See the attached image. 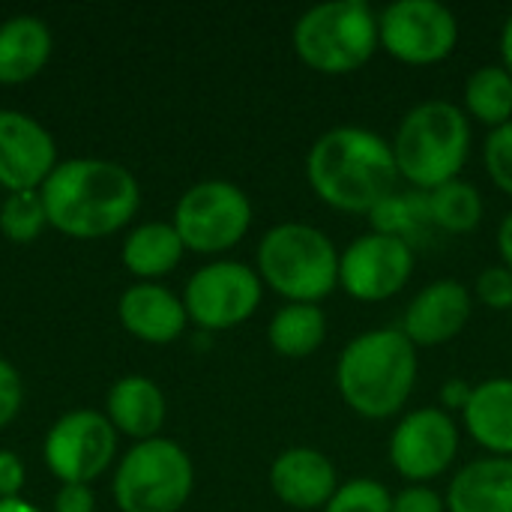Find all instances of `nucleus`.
<instances>
[{
  "mask_svg": "<svg viewBox=\"0 0 512 512\" xmlns=\"http://www.w3.org/2000/svg\"><path fill=\"white\" fill-rule=\"evenodd\" d=\"M339 249L315 225L282 222L258 243V276L288 303H318L339 288Z\"/></svg>",
  "mask_w": 512,
  "mask_h": 512,
  "instance_id": "obj_5",
  "label": "nucleus"
},
{
  "mask_svg": "<svg viewBox=\"0 0 512 512\" xmlns=\"http://www.w3.org/2000/svg\"><path fill=\"white\" fill-rule=\"evenodd\" d=\"M393 512H447V498L423 483H408L393 495Z\"/></svg>",
  "mask_w": 512,
  "mask_h": 512,
  "instance_id": "obj_31",
  "label": "nucleus"
},
{
  "mask_svg": "<svg viewBox=\"0 0 512 512\" xmlns=\"http://www.w3.org/2000/svg\"><path fill=\"white\" fill-rule=\"evenodd\" d=\"M171 225L189 252L219 255L249 234L252 201L231 180H201L180 195Z\"/></svg>",
  "mask_w": 512,
  "mask_h": 512,
  "instance_id": "obj_8",
  "label": "nucleus"
},
{
  "mask_svg": "<svg viewBox=\"0 0 512 512\" xmlns=\"http://www.w3.org/2000/svg\"><path fill=\"white\" fill-rule=\"evenodd\" d=\"M378 39L405 66H435L459 45V18L438 0H396L378 12Z\"/></svg>",
  "mask_w": 512,
  "mask_h": 512,
  "instance_id": "obj_9",
  "label": "nucleus"
},
{
  "mask_svg": "<svg viewBox=\"0 0 512 512\" xmlns=\"http://www.w3.org/2000/svg\"><path fill=\"white\" fill-rule=\"evenodd\" d=\"M324 512H393V492L369 477L339 483Z\"/></svg>",
  "mask_w": 512,
  "mask_h": 512,
  "instance_id": "obj_28",
  "label": "nucleus"
},
{
  "mask_svg": "<svg viewBox=\"0 0 512 512\" xmlns=\"http://www.w3.org/2000/svg\"><path fill=\"white\" fill-rule=\"evenodd\" d=\"M510 315H512V312H510Z\"/></svg>",
  "mask_w": 512,
  "mask_h": 512,
  "instance_id": "obj_40",
  "label": "nucleus"
},
{
  "mask_svg": "<svg viewBox=\"0 0 512 512\" xmlns=\"http://www.w3.org/2000/svg\"><path fill=\"white\" fill-rule=\"evenodd\" d=\"M39 195L48 225L75 240L117 234L141 207V186L132 171L108 159L57 162Z\"/></svg>",
  "mask_w": 512,
  "mask_h": 512,
  "instance_id": "obj_2",
  "label": "nucleus"
},
{
  "mask_svg": "<svg viewBox=\"0 0 512 512\" xmlns=\"http://www.w3.org/2000/svg\"><path fill=\"white\" fill-rule=\"evenodd\" d=\"M57 168L51 132L24 111L0 108V189L39 192Z\"/></svg>",
  "mask_w": 512,
  "mask_h": 512,
  "instance_id": "obj_14",
  "label": "nucleus"
},
{
  "mask_svg": "<svg viewBox=\"0 0 512 512\" xmlns=\"http://www.w3.org/2000/svg\"><path fill=\"white\" fill-rule=\"evenodd\" d=\"M0 204H3V195H0Z\"/></svg>",
  "mask_w": 512,
  "mask_h": 512,
  "instance_id": "obj_39",
  "label": "nucleus"
},
{
  "mask_svg": "<svg viewBox=\"0 0 512 512\" xmlns=\"http://www.w3.org/2000/svg\"><path fill=\"white\" fill-rule=\"evenodd\" d=\"M294 54L321 75H351L363 69L375 51L378 12L366 0H327L306 9L291 30Z\"/></svg>",
  "mask_w": 512,
  "mask_h": 512,
  "instance_id": "obj_6",
  "label": "nucleus"
},
{
  "mask_svg": "<svg viewBox=\"0 0 512 512\" xmlns=\"http://www.w3.org/2000/svg\"><path fill=\"white\" fill-rule=\"evenodd\" d=\"M465 114L483 126L498 129L512 120V75L501 63L477 66L465 81Z\"/></svg>",
  "mask_w": 512,
  "mask_h": 512,
  "instance_id": "obj_24",
  "label": "nucleus"
},
{
  "mask_svg": "<svg viewBox=\"0 0 512 512\" xmlns=\"http://www.w3.org/2000/svg\"><path fill=\"white\" fill-rule=\"evenodd\" d=\"M48 225L39 192H9L0 204V231L9 243H33Z\"/></svg>",
  "mask_w": 512,
  "mask_h": 512,
  "instance_id": "obj_27",
  "label": "nucleus"
},
{
  "mask_svg": "<svg viewBox=\"0 0 512 512\" xmlns=\"http://www.w3.org/2000/svg\"><path fill=\"white\" fill-rule=\"evenodd\" d=\"M264 297L258 270L243 261H213L195 270L183 291V306L192 324L207 333L231 330L249 321Z\"/></svg>",
  "mask_w": 512,
  "mask_h": 512,
  "instance_id": "obj_10",
  "label": "nucleus"
},
{
  "mask_svg": "<svg viewBox=\"0 0 512 512\" xmlns=\"http://www.w3.org/2000/svg\"><path fill=\"white\" fill-rule=\"evenodd\" d=\"M483 162H486L489 180L512 198V120L489 132L483 144Z\"/></svg>",
  "mask_w": 512,
  "mask_h": 512,
  "instance_id": "obj_29",
  "label": "nucleus"
},
{
  "mask_svg": "<svg viewBox=\"0 0 512 512\" xmlns=\"http://www.w3.org/2000/svg\"><path fill=\"white\" fill-rule=\"evenodd\" d=\"M45 465L48 471L66 486V483H84L96 480L108 471L117 453V429L111 420L99 411H69L63 414L45 435Z\"/></svg>",
  "mask_w": 512,
  "mask_h": 512,
  "instance_id": "obj_13",
  "label": "nucleus"
},
{
  "mask_svg": "<svg viewBox=\"0 0 512 512\" xmlns=\"http://www.w3.org/2000/svg\"><path fill=\"white\" fill-rule=\"evenodd\" d=\"M474 315V294L459 279H435L414 294L399 330L414 348H438L453 342Z\"/></svg>",
  "mask_w": 512,
  "mask_h": 512,
  "instance_id": "obj_15",
  "label": "nucleus"
},
{
  "mask_svg": "<svg viewBox=\"0 0 512 512\" xmlns=\"http://www.w3.org/2000/svg\"><path fill=\"white\" fill-rule=\"evenodd\" d=\"M369 219H372V231L399 237L411 246H417V237H426L432 225L426 192H393L369 213Z\"/></svg>",
  "mask_w": 512,
  "mask_h": 512,
  "instance_id": "obj_26",
  "label": "nucleus"
},
{
  "mask_svg": "<svg viewBox=\"0 0 512 512\" xmlns=\"http://www.w3.org/2000/svg\"><path fill=\"white\" fill-rule=\"evenodd\" d=\"M24 402V387H21V375L18 369L0 357V429L9 426Z\"/></svg>",
  "mask_w": 512,
  "mask_h": 512,
  "instance_id": "obj_32",
  "label": "nucleus"
},
{
  "mask_svg": "<svg viewBox=\"0 0 512 512\" xmlns=\"http://www.w3.org/2000/svg\"><path fill=\"white\" fill-rule=\"evenodd\" d=\"M498 255H501V264L512 270V210L498 225Z\"/></svg>",
  "mask_w": 512,
  "mask_h": 512,
  "instance_id": "obj_36",
  "label": "nucleus"
},
{
  "mask_svg": "<svg viewBox=\"0 0 512 512\" xmlns=\"http://www.w3.org/2000/svg\"><path fill=\"white\" fill-rule=\"evenodd\" d=\"M306 180L318 201L342 213H372L399 192L393 141L366 126H333L306 153Z\"/></svg>",
  "mask_w": 512,
  "mask_h": 512,
  "instance_id": "obj_1",
  "label": "nucleus"
},
{
  "mask_svg": "<svg viewBox=\"0 0 512 512\" xmlns=\"http://www.w3.org/2000/svg\"><path fill=\"white\" fill-rule=\"evenodd\" d=\"M471 294L495 312H512V270L504 264H492L480 270Z\"/></svg>",
  "mask_w": 512,
  "mask_h": 512,
  "instance_id": "obj_30",
  "label": "nucleus"
},
{
  "mask_svg": "<svg viewBox=\"0 0 512 512\" xmlns=\"http://www.w3.org/2000/svg\"><path fill=\"white\" fill-rule=\"evenodd\" d=\"M462 417L468 435L489 456L512 459V378L498 375L474 384Z\"/></svg>",
  "mask_w": 512,
  "mask_h": 512,
  "instance_id": "obj_18",
  "label": "nucleus"
},
{
  "mask_svg": "<svg viewBox=\"0 0 512 512\" xmlns=\"http://www.w3.org/2000/svg\"><path fill=\"white\" fill-rule=\"evenodd\" d=\"M447 512H512V459L468 462L447 489Z\"/></svg>",
  "mask_w": 512,
  "mask_h": 512,
  "instance_id": "obj_19",
  "label": "nucleus"
},
{
  "mask_svg": "<svg viewBox=\"0 0 512 512\" xmlns=\"http://www.w3.org/2000/svg\"><path fill=\"white\" fill-rule=\"evenodd\" d=\"M501 66L512 75V12L501 27Z\"/></svg>",
  "mask_w": 512,
  "mask_h": 512,
  "instance_id": "obj_37",
  "label": "nucleus"
},
{
  "mask_svg": "<svg viewBox=\"0 0 512 512\" xmlns=\"http://www.w3.org/2000/svg\"><path fill=\"white\" fill-rule=\"evenodd\" d=\"M183 240L168 222H144L123 240V264L141 282L168 276L183 261Z\"/></svg>",
  "mask_w": 512,
  "mask_h": 512,
  "instance_id": "obj_22",
  "label": "nucleus"
},
{
  "mask_svg": "<svg viewBox=\"0 0 512 512\" xmlns=\"http://www.w3.org/2000/svg\"><path fill=\"white\" fill-rule=\"evenodd\" d=\"M0 512H42V510H36L33 504H27V501H21V498H6V501H0Z\"/></svg>",
  "mask_w": 512,
  "mask_h": 512,
  "instance_id": "obj_38",
  "label": "nucleus"
},
{
  "mask_svg": "<svg viewBox=\"0 0 512 512\" xmlns=\"http://www.w3.org/2000/svg\"><path fill=\"white\" fill-rule=\"evenodd\" d=\"M417 375V348L399 327L357 333L336 360V390L363 420L399 417L411 402Z\"/></svg>",
  "mask_w": 512,
  "mask_h": 512,
  "instance_id": "obj_3",
  "label": "nucleus"
},
{
  "mask_svg": "<svg viewBox=\"0 0 512 512\" xmlns=\"http://www.w3.org/2000/svg\"><path fill=\"white\" fill-rule=\"evenodd\" d=\"M120 324L141 342L150 345H168L177 342L189 324L183 297L171 294L165 285L156 282H138L123 291L117 303Z\"/></svg>",
  "mask_w": 512,
  "mask_h": 512,
  "instance_id": "obj_17",
  "label": "nucleus"
},
{
  "mask_svg": "<svg viewBox=\"0 0 512 512\" xmlns=\"http://www.w3.org/2000/svg\"><path fill=\"white\" fill-rule=\"evenodd\" d=\"M459 444H462V432L450 417V411L438 405H426L399 417L387 453L393 471L402 480L429 486L432 480L450 471V465L459 456Z\"/></svg>",
  "mask_w": 512,
  "mask_h": 512,
  "instance_id": "obj_11",
  "label": "nucleus"
},
{
  "mask_svg": "<svg viewBox=\"0 0 512 512\" xmlns=\"http://www.w3.org/2000/svg\"><path fill=\"white\" fill-rule=\"evenodd\" d=\"M270 348L288 360L312 357L327 339V315L318 303H285L267 324Z\"/></svg>",
  "mask_w": 512,
  "mask_h": 512,
  "instance_id": "obj_23",
  "label": "nucleus"
},
{
  "mask_svg": "<svg viewBox=\"0 0 512 512\" xmlns=\"http://www.w3.org/2000/svg\"><path fill=\"white\" fill-rule=\"evenodd\" d=\"M399 177L420 192H432L456 177L471 156V117L447 99L414 105L393 138Z\"/></svg>",
  "mask_w": 512,
  "mask_h": 512,
  "instance_id": "obj_4",
  "label": "nucleus"
},
{
  "mask_svg": "<svg viewBox=\"0 0 512 512\" xmlns=\"http://www.w3.org/2000/svg\"><path fill=\"white\" fill-rule=\"evenodd\" d=\"M96 510V498L93 489L84 483H66L60 486L57 498H54V512H93Z\"/></svg>",
  "mask_w": 512,
  "mask_h": 512,
  "instance_id": "obj_33",
  "label": "nucleus"
},
{
  "mask_svg": "<svg viewBox=\"0 0 512 512\" xmlns=\"http://www.w3.org/2000/svg\"><path fill=\"white\" fill-rule=\"evenodd\" d=\"M270 489L291 510H324L339 489V474L318 447H288L270 465Z\"/></svg>",
  "mask_w": 512,
  "mask_h": 512,
  "instance_id": "obj_16",
  "label": "nucleus"
},
{
  "mask_svg": "<svg viewBox=\"0 0 512 512\" xmlns=\"http://www.w3.org/2000/svg\"><path fill=\"white\" fill-rule=\"evenodd\" d=\"M195 489L189 453L168 438L135 444L117 465L114 501L123 512H180Z\"/></svg>",
  "mask_w": 512,
  "mask_h": 512,
  "instance_id": "obj_7",
  "label": "nucleus"
},
{
  "mask_svg": "<svg viewBox=\"0 0 512 512\" xmlns=\"http://www.w3.org/2000/svg\"><path fill=\"white\" fill-rule=\"evenodd\" d=\"M414 276V246L369 231L354 237L339 255V288L357 303H384Z\"/></svg>",
  "mask_w": 512,
  "mask_h": 512,
  "instance_id": "obj_12",
  "label": "nucleus"
},
{
  "mask_svg": "<svg viewBox=\"0 0 512 512\" xmlns=\"http://www.w3.org/2000/svg\"><path fill=\"white\" fill-rule=\"evenodd\" d=\"M24 486V465L15 453L0 450V501L6 498H18Z\"/></svg>",
  "mask_w": 512,
  "mask_h": 512,
  "instance_id": "obj_34",
  "label": "nucleus"
},
{
  "mask_svg": "<svg viewBox=\"0 0 512 512\" xmlns=\"http://www.w3.org/2000/svg\"><path fill=\"white\" fill-rule=\"evenodd\" d=\"M54 39L42 18L12 15L0 24V84H24L36 78L48 57Z\"/></svg>",
  "mask_w": 512,
  "mask_h": 512,
  "instance_id": "obj_21",
  "label": "nucleus"
},
{
  "mask_svg": "<svg viewBox=\"0 0 512 512\" xmlns=\"http://www.w3.org/2000/svg\"><path fill=\"white\" fill-rule=\"evenodd\" d=\"M108 420L117 432L141 441L159 438V429L165 426V393L159 390L156 381L144 375H126L108 390Z\"/></svg>",
  "mask_w": 512,
  "mask_h": 512,
  "instance_id": "obj_20",
  "label": "nucleus"
},
{
  "mask_svg": "<svg viewBox=\"0 0 512 512\" xmlns=\"http://www.w3.org/2000/svg\"><path fill=\"white\" fill-rule=\"evenodd\" d=\"M471 390H474V387H468V384H465V381H459V378L447 381L444 396H441L444 411H447V408H459V411H465V405H468V399H471Z\"/></svg>",
  "mask_w": 512,
  "mask_h": 512,
  "instance_id": "obj_35",
  "label": "nucleus"
},
{
  "mask_svg": "<svg viewBox=\"0 0 512 512\" xmlns=\"http://www.w3.org/2000/svg\"><path fill=\"white\" fill-rule=\"evenodd\" d=\"M426 207H429L432 225L447 234H471L483 222V213H486L483 192L471 180H462V177L426 192Z\"/></svg>",
  "mask_w": 512,
  "mask_h": 512,
  "instance_id": "obj_25",
  "label": "nucleus"
}]
</instances>
